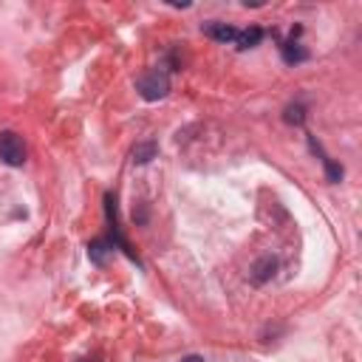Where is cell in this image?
<instances>
[{
  "mask_svg": "<svg viewBox=\"0 0 362 362\" xmlns=\"http://www.w3.org/2000/svg\"><path fill=\"white\" fill-rule=\"evenodd\" d=\"M170 90V76L158 68L147 71L141 79H139V93L147 99V102H156V99H164Z\"/></svg>",
  "mask_w": 362,
  "mask_h": 362,
  "instance_id": "6da1fadb",
  "label": "cell"
},
{
  "mask_svg": "<svg viewBox=\"0 0 362 362\" xmlns=\"http://www.w3.org/2000/svg\"><path fill=\"white\" fill-rule=\"evenodd\" d=\"M0 158L11 167H20L25 161V141L14 133V130H3L0 133Z\"/></svg>",
  "mask_w": 362,
  "mask_h": 362,
  "instance_id": "7a4b0ae2",
  "label": "cell"
},
{
  "mask_svg": "<svg viewBox=\"0 0 362 362\" xmlns=\"http://www.w3.org/2000/svg\"><path fill=\"white\" fill-rule=\"evenodd\" d=\"M204 34L212 37V40H218V42H235L238 28L229 25V23H206V25H204Z\"/></svg>",
  "mask_w": 362,
  "mask_h": 362,
  "instance_id": "3957f363",
  "label": "cell"
},
{
  "mask_svg": "<svg viewBox=\"0 0 362 362\" xmlns=\"http://www.w3.org/2000/svg\"><path fill=\"white\" fill-rule=\"evenodd\" d=\"M260 37H263V31H260L257 25H252V28H243V31H238V37H235V45H238L240 51H246V48H255V45L260 42Z\"/></svg>",
  "mask_w": 362,
  "mask_h": 362,
  "instance_id": "277c9868",
  "label": "cell"
},
{
  "mask_svg": "<svg viewBox=\"0 0 362 362\" xmlns=\"http://www.w3.org/2000/svg\"><path fill=\"white\" fill-rule=\"evenodd\" d=\"M110 252H113V243H110V240H102V238L88 246V257H90L93 263H105V257H107Z\"/></svg>",
  "mask_w": 362,
  "mask_h": 362,
  "instance_id": "5b68a950",
  "label": "cell"
},
{
  "mask_svg": "<svg viewBox=\"0 0 362 362\" xmlns=\"http://www.w3.org/2000/svg\"><path fill=\"white\" fill-rule=\"evenodd\" d=\"M308 54H305V48H300L297 42H283V59L288 62V65H294V62H303Z\"/></svg>",
  "mask_w": 362,
  "mask_h": 362,
  "instance_id": "8992f818",
  "label": "cell"
},
{
  "mask_svg": "<svg viewBox=\"0 0 362 362\" xmlns=\"http://www.w3.org/2000/svg\"><path fill=\"white\" fill-rule=\"evenodd\" d=\"M156 156V144L153 141H144V144H136L133 147V161L136 164H144V161H150Z\"/></svg>",
  "mask_w": 362,
  "mask_h": 362,
  "instance_id": "52a82bcc",
  "label": "cell"
},
{
  "mask_svg": "<svg viewBox=\"0 0 362 362\" xmlns=\"http://www.w3.org/2000/svg\"><path fill=\"white\" fill-rule=\"evenodd\" d=\"M274 266H277L274 257H263V260L255 266V283H263L269 274H274Z\"/></svg>",
  "mask_w": 362,
  "mask_h": 362,
  "instance_id": "ba28073f",
  "label": "cell"
},
{
  "mask_svg": "<svg viewBox=\"0 0 362 362\" xmlns=\"http://www.w3.org/2000/svg\"><path fill=\"white\" fill-rule=\"evenodd\" d=\"M286 122H288V124H300V122H303V107H300V105L286 107Z\"/></svg>",
  "mask_w": 362,
  "mask_h": 362,
  "instance_id": "9c48e42d",
  "label": "cell"
},
{
  "mask_svg": "<svg viewBox=\"0 0 362 362\" xmlns=\"http://www.w3.org/2000/svg\"><path fill=\"white\" fill-rule=\"evenodd\" d=\"M325 170H328V178H331V181H339V178H342V167H337V164L325 161Z\"/></svg>",
  "mask_w": 362,
  "mask_h": 362,
  "instance_id": "30bf717a",
  "label": "cell"
},
{
  "mask_svg": "<svg viewBox=\"0 0 362 362\" xmlns=\"http://www.w3.org/2000/svg\"><path fill=\"white\" fill-rule=\"evenodd\" d=\"M181 362H206V359H204V356H198V354H189V356H184Z\"/></svg>",
  "mask_w": 362,
  "mask_h": 362,
  "instance_id": "8fae6325",
  "label": "cell"
}]
</instances>
